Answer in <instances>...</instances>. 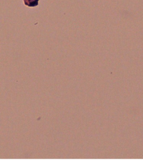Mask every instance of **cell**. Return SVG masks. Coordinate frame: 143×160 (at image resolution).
<instances>
[{
	"label": "cell",
	"mask_w": 143,
	"mask_h": 160,
	"mask_svg": "<svg viewBox=\"0 0 143 160\" xmlns=\"http://www.w3.org/2000/svg\"><path fill=\"white\" fill-rule=\"evenodd\" d=\"M39 0H24L25 5L28 7H36L38 5Z\"/></svg>",
	"instance_id": "1"
}]
</instances>
